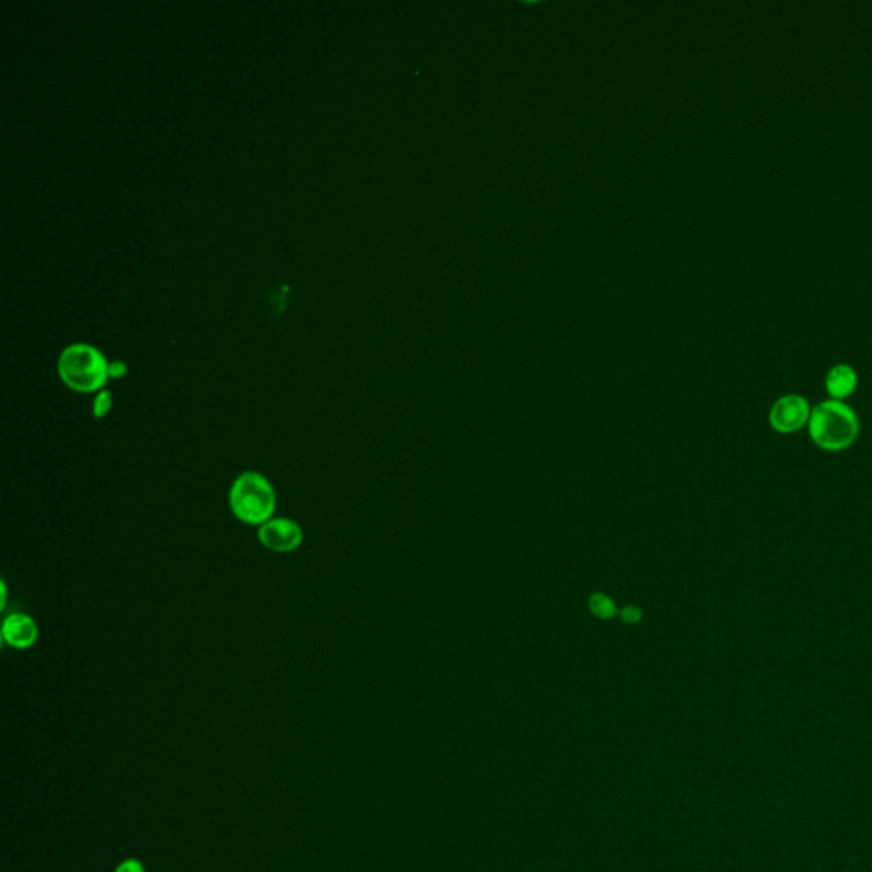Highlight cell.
I'll return each instance as SVG.
<instances>
[{"mask_svg":"<svg viewBox=\"0 0 872 872\" xmlns=\"http://www.w3.org/2000/svg\"><path fill=\"white\" fill-rule=\"evenodd\" d=\"M807 430L816 447L827 452H840L853 445L860 423L847 402L827 399L811 409Z\"/></svg>","mask_w":872,"mask_h":872,"instance_id":"1","label":"cell"},{"mask_svg":"<svg viewBox=\"0 0 872 872\" xmlns=\"http://www.w3.org/2000/svg\"><path fill=\"white\" fill-rule=\"evenodd\" d=\"M276 504L271 480L256 471L239 474L229 489V508L242 524L261 526L273 518Z\"/></svg>","mask_w":872,"mask_h":872,"instance_id":"2","label":"cell"},{"mask_svg":"<svg viewBox=\"0 0 872 872\" xmlns=\"http://www.w3.org/2000/svg\"><path fill=\"white\" fill-rule=\"evenodd\" d=\"M108 365L99 349L77 343L62 351L58 358V375L66 387L75 393H99L109 378Z\"/></svg>","mask_w":872,"mask_h":872,"instance_id":"3","label":"cell"},{"mask_svg":"<svg viewBox=\"0 0 872 872\" xmlns=\"http://www.w3.org/2000/svg\"><path fill=\"white\" fill-rule=\"evenodd\" d=\"M811 409L813 408L809 406L806 397L799 393H785L772 404L768 423L777 433H798L807 426Z\"/></svg>","mask_w":872,"mask_h":872,"instance_id":"4","label":"cell"},{"mask_svg":"<svg viewBox=\"0 0 872 872\" xmlns=\"http://www.w3.org/2000/svg\"><path fill=\"white\" fill-rule=\"evenodd\" d=\"M258 541L268 550L290 554L304 544V528L292 518H271L258 526Z\"/></svg>","mask_w":872,"mask_h":872,"instance_id":"5","label":"cell"},{"mask_svg":"<svg viewBox=\"0 0 872 872\" xmlns=\"http://www.w3.org/2000/svg\"><path fill=\"white\" fill-rule=\"evenodd\" d=\"M40 627L27 613L14 611L4 619L2 639L14 650H29L38 642Z\"/></svg>","mask_w":872,"mask_h":872,"instance_id":"6","label":"cell"},{"mask_svg":"<svg viewBox=\"0 0 872 872\" xmlns=\"http://www.w3.org/2000/svg\"><path fill=\"white\" fill-rule=\"evenodd\" d=\"M857 385L859 375L849 363L833 365L825 377V389L833 401L845 402V399H849L857 391Z\"/></svg>","mask_w":872,"mask_h":872,"instance_id":"7","label":"cell"},{"mask_svg":"<svg viewBox=\"0 0 872 872\" xmlns=\"http://www.w3.org/2000/svg\"><path fill=\"white\" fill-rule=\"evenodd\" d=\"M113 408V395L109 391H99L96 393L94 401H92V416L96 419H103L108 416L109 411Z\"/></svg>","mask_w":872,"mask_h":872,"instance_id":"8","label":"cell"},{"mask_svg":"<svg viewBox=\"0 0 872 872\" xmlns=\"http://www.w3.org/2000/svg\"><path fill=\"white\" fill-rule=\"evenodd\" d=\"M591 611H595L598 617L609 619L615 613V605L611 603V598L603 595H593L591 596Z\"/></svg>","mask_w":872,"mask_h":872,"instance_id":"9","label":"cell"},{"mask_svg":"<svg viewBox=\"0 0 872 872\" xmlns=\"http://www.w3.org/2000/svg\"><path fill=\"white\" fill-rule=\"evenodd\" d=\"M114 872H145V868L138 859H127L116 866Z\"/></svg>","mask_w":872,"mask_h":872,"instance_id":"10","label":"cell"},{"mask_svg":"<svg viewBox=\"0 0 872 872\" xmlns=\"http://www.w3.org/2000/svg\"><path fill=\"white\" fill-rule=\"evenodd\" d=\"M127 373V365L120 360H114V362H109L108 365V375L109 378H120Z\"/></svg>","mask_w":872,"mask_h":872,"instance_id":"11","label":"cell"},{"mask_svg":"<svg viewBox=\"0 0 872 872\" xmlns=\"http://www.w3.org/2000/svg\"><path fill=\"white\" fill-rule=\"evenodd\" d=\"M622 617L627 622H635L641 617V613H639V611H634V609H626V611H622Z\"/></svg>","mask_w":872,"mask_h":872,"instance_id":"12","label":"cell"},{"mask_svg":"<svg viewBox=\"0 0 872 872\" xmlns=\"http://www.w3.org/2000/svg\"><path fill=\"white\" fill-rule=\"evenodd\" d=\"M7 595H9V593H7V585H5V581L2 580V581H0V596H2V600H0V609H2V611H4V609H5V605H7Z\"/></svg>","mask_w":872,"mask_h":872,"instance_id":"13","label":"cell"}]
</instances>
